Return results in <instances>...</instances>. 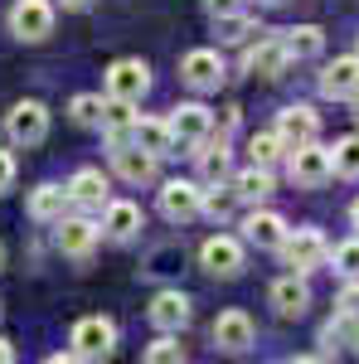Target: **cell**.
<instances>
[{"mask_svg":"<svg viewBox=\"0 0 359 364\" xmlns=\"http://www.w3.org/2000/svg\"><path fill=\"white\" fill-rule=\"evenodd\" d=\"M282 262L291 267V272H321L326 262H331V243H326V233L321 228H291L286 238H282Z\"/></svg>","mask_w":359,"mask_h":364,"instance_id":"6da1fadb","label":"cell"},{"mask_svg":"<svg viewBox=\"0 0 359 364\" xmlns=\"http://www.w3.org/2000/svg\"><path fill=\"white\" fill-rule=\"evenodd\" d=\"M68 350H73V360H112L117 355V321L112 316H83L68 331Z\"/></svg>","mask_w":359,"mask_h":364,"instance_id":"7a4b0ae2","label":"cell"},{"mask_svg":"<svg viewBox=\"0 0 359 364\" xmlns=\"http://www.w3.org/2000/svg\"><path fill=\"white\" fill-rule=\"evenodd\" d=\"M331 175H335V161H331V151H326L321 141L286 151V180H291L296 190H321Z\"/></svg>","mask_w":359,"mask_h":364,"instance_id":"3957f363","label":"cell"},{"mask_svg":"<svg viewBox=\"0 0 359 364\" xmlns=\"http://www.w3.org/2000/svg\"><path fill=\"white\" fill-rule=\"evenodd\" d=\"M286 68H291V54H286L282 34H257L252 44H243V73H248V78H267V83H277Z\"/></svg>","mask_w":359,"mask_h":364,"instance_id":"277c9868","label":"cell"},{"mask_svg":"<svg viewBox=\"0 0 359 364\" xmlns=\"http://www.w3.org/2000/svg\"><path fill=\"white\" fill-rule=\"evenodd\" d=\"M102 87H107V97L141 102L151 92V63L146 58H112L107 73H102Z\"/></svg>","mask_w":359,"mask_h":364,"instance_id":"5b68a950","label":"cell"},{"mask_svg":"<svg viewBox=\"0 0 359 364\" xmlns=\"http://www.w3.org/2000/svg\"><path fill=\"white\" fill-rule=\"evenodd\" d=\"M204 214V185L199 180H166L161 185V219L166 224H194Z\"/></svg>","mask_w":359,"mask_h":364,"instance_id":"8992f818","label":"cell"},{"mask_svg":"<svg viewBox=\"0 0 359 364\" xmlns=\"http://www.w3.org/2000/svg\"><path fill=\"white\" fill-rule=\"evenodd\" d=\"M180 83L194 87V92H219L228 83V63H223L219 49H190L180 58Z\"/></svg>","mask_w":359,"mask_h":364,"instance_id":"52a82bcc","label":"cell"},{"mask_svg":"<svg viewBox=\"0 0 359 364\" xmlns=\"http://www.w3.org/2000/svg\"><path fill=\"white\" fill-rule=\"evenodd\" d=\"M5 136L15 141V146H39V141L49 136V107L39 102V97H25V102H15L10 112H5Z\"/></svg>","mask_w":359,"mask_h":364,"instance_id":"ba28073f","label":"cell"},{"mask_svg":"<svg viewBox=\"0 0 359 364\" xmlns=\"http://www.w3.org/2000/svg\"><path fill=\"white\" fill-rule=\"evenodd\" d=\"M170 132H175V146H180V156H190L199 141L214 136V112L204 107V102H180V107H170Z\"/></svg>","mask_w":359,"mask_h":364,"instance_id":"9c48e42d","label":"cell"},{"mask_svg":"<svg viewBox=\"0 0 359 364\" xmlns=\"http://www.w3.org/2000/svg\"><path fill=\"white\" fill-rule=\"evenodd\" d=\"M243 262H248V252H243V238H233V233H214V238H204V248H199V267L209 272V277H238L243 272Z\"/></svg>","mask_w":359,"mask_h":364,"instance_id":"30bf717a","label":"cell"},{"mask_svg":"<svg viewBox=\"0 0 359 364\" xmlns=\"http://www.w3.org/2000/svg\"><path fill=\"white\" fill-rule=\"evenodd\" d=\"M112 175L127 180V185H151V180L161 175V156L146 151V146H136V141H117V146H112Z\"/></svg>","mask_w":359,"mask_h":364,"instance_id":"8fae6325","label":"cell"},{"mask_svg":"<svg viewBox=\"0 0 359 364\" xmlns=\"http://www.w3.org/2000/svg\"><path fill=\"white\" fill-rule=\"evenodd\" d=\"M10 34L20 44H44L54 34V5L49 0H15L10 5Z\"/></svg>","mask_w":359,"mask_h":364,"instance_id":"7c38bea8","label":"cell"},{"mask_svg":"<svg viewBox=\"0 0 359 364\" xmlns=\"http://www.w3.org/2000/svg\"><path fill=\"white\" fill-rule=\"evenodd\" d=\"M209 336H214V350H219V355H248L252 345H257V326H252V316L248 311H219V316H214V331H209Z\"/></svg>","mask_w":359,"mask_h":364,"instance_id":"4fadbf2b","label":"cell"},{"mask_svg":"<svg viewBox=\"0 0 359 364\" xmlns=\"http://www.w3.org/2000/svg\"><path fill=\"white\" fill-rule=\"evenodd\" d=\"M97 238H102V224H92L83 209H78V214H63L54 224V243H58L63 257H92Z\"/></svg>","mask_w":359,"mask_h":364,"instance_id":"5bb4252c","label":"cell"},{"mask_svg":"<svg viewBox=\"0 0 359 364\" xmlns=\"http://www.w3.org/2000/svg\"><path fill=\"white\" fill-rule=\"evenodd\" d=\"M272 132L286 141V151L311 146V141H321V112H316V107H306V102H291V107H282V112H277Z\"/></svg>","mask_w":359,"mask_h":364,"instance_id":"9a60e30c","label":"cell"},{"mask_svg":"<svg viewBox=\"0 0 359 364\" xmlns=\"http://www.w3.org/2000/svg\"><path fill=\"white\" fill-rule=\"evenodd\" d=\"M286 233H291V224H286V219H282L277 209H267V204H252L248 219H243V243H248V248L277 252Z\"/></svg>","mask_w":359,"mask_h":364,"instance_id":"2e32d148","label":"cell"},{"mask_svg":"<svg viewBox=\"0 0 359 364\" xmlns=\"http://www.w3.org/2000/svg\"><path fill=\"white\" fill-rule=\"evenodd\" d=\"M146 316H151V326L156 331H170V336H180L185 326L194 321V301L180 291V287H166V291H156L151 296V306H146Z\"/></svg>","mask_w":359,"mask_h":364,"instance_id":"e0dca14e","label":"cell"},{"mask_svg":"<svg viewBox=\"0 0 359 364\" xmlns=\"http://www.w3.org/2000/svg\"><path fill=\"white\" fill-rule=\"evenodd\" d=\"M267 301H272V311L282 321H301L306 311H311V282H306V272L277 277L272 287H267Z\"/></svg>","mask_w":359,"mask_h":364,"instance_id":"ac0fdd59","label":"cell"},{"mask_svg":"<svg viewBox=\"0 0 359 364\" xmlns=\"http://www.w3.org/2000/svg\"><path fill=\"white\" fill-rule=\"evenodd\" d=\"M107 199H112V185H107V175H102L97 166L73 170V180H68V204H73V209H83V214H102Z\"/></svg>","mask_w":359,"mask_h":364,"instance_id":"d6986e66","label":"cell"},{"mask_svg":"<svg viewBox=\"0 0 359 364\" xmlns=\"http://www.w3.org/2000/svg\"><path fill=\"white\" fill-rule=\"evenodd\" d=\"M141 228H146V214H141L136 199H107V209H102V238L107 243H136Z\"/></svg>","mask_w":359,"mask_h":364,"instance_id":"ffe728a7","label":"cell"},{"mask_svg":"<svg viewBox=\"0 0 359 364\" xmlns=\"http://www.w3.org/2000/svg\"><path fill=\"white\" fill-rule=\"evenodd\" d=\"M321 97H331V102H355L359 92V54H340L331 58L326 68H321Z\"/></svg>","mask_w":359,"mask_h":364,"instance_id":"44dd1931","label":"cell"},{"mask_svg":"<svg viewBox=\"0 0 359 364\" xmlns=\"http://www.w3.org/2000/svg\"><path fill=\"white\" fill-rule=\"evenodd\" d=\"M190 156H194V166H199V185H219V180L233 175V151H228V141H223V136L199 141Z\"/></svg>","mask_w":359,"mask_h":364,"instance_id":"7402d4cb","label":"cell"},{"mask_svg":"<svg viewBox=\"0 0 359 364\" xmlns=\"http://www.w3.org/2000/svg\"><path fill=\"white\" fill-rule=\"evenodd\" d=\"M68 209H73V204H68V185H34L29 199H25V214L44 228H54Z\"/></svg>","mask_w":359,"mask_h":364,"instance_id":"603a6c76","label":"cell"},{"mask_svg":"<svg viewBox=\"0 0 359 364\" xmlns=\"http://www.w3.org/2000/svg\"><path fill=\"white\" fill-rule=\"evenodd\" d=\"M228 185H233L238 204H267V199H272V190H277V180H272V170H267V166L238 170V175H228Z\"/></svg>","mask_w":359,"mask_h":364,"instance_id":"cb8c5ba5","label":"cell"},{"mask_svg":"<svg viewBox=\"0 0 359 364\" xmlns=\"http://www.w3.org/2000/svg\"><path fill=\"white\" fill-rule=\"evenodd\" d=\"M132 141L146 146V151H156L161 161L166 156H180V146H175V132H170L166 117H136V127H132Z\"/></svg>","mask_w":359,"mask_h":364,"instance_id":"d4e9b609","label":"cell"},{"mask_svg":"<svg viewBox=\"0 0 359 364\" xmlns=\"http://www.w3.org/2000/svg\"><path fill=\"white\" fill-rule=\"evenodd\" d=\"M282 44H286L291 63L321 58V54H326V29H321V25H291V29H282Z\"/></svg>","mask_w":359,"mask_h":364,"instance_id":"484cf974","label":"cell"},{"mask_svg":"<svg viewBox=\"0 0 359 364\" xmlns=\"http://www.w3.org/2000/svg\"><path fill=\"white\" fill-rule=\"evenodd\" d=\"M214 34H219V44H252L257 34H267L257 15L248 10H233V15H214Z\"/></svg>","mask_w":359,"mask_h":364,"instance_id":"4316f807","label":"cell"},{"mask_svg":"<svg viewBox=\"0 0 359 364\" xmlns=\"http://www.w3.org/2000/svg\"><path fill=\"white\" fill-rule=\"evenodd\" d=\"M136 102H122V97H107L102 102V122H97V132L107 136V146L117 141H132V127H136V112H132Z\"/></svg>","mask_w":359,"mask_h":364,"instance_id":"83f0119b","label":"cell"},{"mask_svg":"<svg viewBox=\"0 0 359 364\" xmlns=\"http://www.w3.org/2000/svg\"><path fill=\"white\" fill-rule=\"evenodd\" d=\"M355 340H359V316L335 311L331 326H321V355H335L340 345H355Z\"/></svg>","mask_w":359,"mask_h":364,"instance_id":"f1b7e54d","label":"cell"},{"mask_svg":"<svg viewBox=\"0 0 359 364\" xmlns=\"http://www.w3.org/2000/svg\"><path fill=\"white\" fill-rule=\"evenodd\" d=\"M331 161H335V175L340 180H359V132L355 136H340L331 146Z\"/></svg>","mask_w":359,"mask_h":364,"instance_id":"f546056e","label":"cell"},{"mask_svg":"<svg viewBox=\"0 0 359 364\" xmlns=\"http://www.w3.org/2000/svg\"><path fill=\"white\" fill-rule=\"evenodd\" d=\"M248 156H252V166H267L272 170L282 156H286V141L277 136V132H257V136L248 141Z\"/></svg>","mask_w":359,"mask_h":364,"instance_id":"4dcf8cb0","label":"cell"},{"mask_svg":"<svg viewBox=\"0 0 359 364\" xmlns=\"http://www.w3.org/2000/svg\"><path fill=\"white\" fill-rule=\"evenodd\" d=\"M102 102H107V97H97V92H78V97L68 102V117H73V127H87V132H92V127L102 122Z\"/></svg>","mask_w":359,"mask_h":364,"instance_id":"1f68e13d","label":"cell"},{"mask_svg":"<svg viewBox=\"0 0 359 364\" xmlns=\"http://www.w3.org/2000/svg\"><path fill=\"white\" fill-rule=\"evenodd\" d=\"M233 209H238V195H233V185H228V180H219V185H209V190H204V214H209V219H228Z\"/></svg>","mask_w":359,"mask_h":364,"instance_id":"d6a6232c","label":"cell"},{"mask_svg":"<svg viewBox=\"0 0 359 364\" xmlns=\"http://www.w3.org/2000/svg\"><path fill=\"white\" fill-rule=\"evenodd\" d=\"M146 364H185V345H180V336L161 331V340L146 345Z\"/></svg>","mask_w":359,"mask_h":364,"instance_id":"836d02e7","label":"cell"},{"mask_svg":"<svg viewBox=\"0 0 359 364\" xmlns=\"http://www.w3.org/2000/svg\"><path fill=\"white\" fill-rule=\"evenodd\" d=\"M331 262H335L340 277H359V233H355V238H345V243H335Z\"/></svg>","mask_w":359,"mask_h":364,"instance_id":"e575fe53","label":"cell"},{"mask_svg":"<svg viewBox=\"0 0 359 364\" xmlns=\"http://www.w3.org/2000/svg\"><path fill=\"white\" fill-rule=\"evenodd\" d=\"M180 257H185V248H180V243H166V248L151 252V262H146L141 272H170V262H180Z\"/></svg>","mask_w":359,"mask_h":364,"instance_id":"d590c367","label":"cell"},{"mask_svg":"<svg viewBox=\"0 0 359 364\" xmlns=\"http://www.w3.org/2000/svg\"><path fill=\"white\" fill-rule=\"evenodd\" d=\"M335 311H345V316H359V277H345L340 296H335Z\"/></svg>","mask_w":359,"mask_h":364,"instance_id":"8d00e7d4","label":"cell"},{"mask_svg":"<svg viewBox=\"0 0 359 364\" xmlns=\"http://www.w3.org/2000/svg\"><path fill=\"white\" fill-rule=\"evenodd\" d=\"M238 117H243V107H233V102H228V107H223L219 117H214V136H233V132H238Z\"/></svg>","mask_w":359,"mask_h":364,"instance_id":"74e56055","label":"cell"},{"mask_svg":"<svg viewBox=\"0 0 359 364\" xmlns=\"http://www.w3.org/2000/svg\"><path fill=\"white\" fill-rule=\"evenodd\" d=\"M5 190H15V156L0 146V195H5Z\"/></svg>","mask_w":359,"mask_h":364,"instance_id":"f35d334b","label":"cell"},{"mask_svg":"<svg viewBox=\"0 0 359 364\" xmlns=\"http://www.w3.org/2000/svg\"><path fill=\"white\" fill-rule=\"evenodd\" d=\"M204 10H209V20H214V15H233V10H248V0H204Z\"/></svg>","mask_w":359,"mask_h":364,"instance_id":"ab89813d","label":"cell"},{"mask_svg":"<svg viewBox=\"0 0 359 364\" xmlns=\"http://www.w3.org/2000/svg\"><path fill=\"white\" fill-rule=\"evenodd\" d=\"M10 360H15V350H10V340L0 336V364H10Z\"/></svg>","mask_w":359,"mask_h":364,"instance_id":"60d3db41","label":"cell"},{"mask_svg":"<svg viewBox=\"0 0 359 364\" xmlns=\"http://www.w3.org/2000/svg\"><path fill=\"white\" fill-rule=\"evenodd\" d=\"M92 0H63V10H87Z\"/></svg>","mask_w":359,"mask_h":364,"instance_id":"b9f144b4","label":"cell"},{"mask_svg":"<svg viewBox=\"0 0 359 364\" xmlns=\"http://www.w3.org/2000/svg\"><path fill=\"white\" fill-rule=\"evenodd\" d=\"M350 219H355V228H359V199H355V209H350Z\"/></svg>","mask_w":359,"mask_h":364,"instance_id":"7bdbcfd3","label":"cell"},{"mask_svg":"<svg viewBox=\"0 0 359 364\" xmlns=\"http://www.w3.org/2000/svg\"><path fill=\"white\" fill-rule=\"evenodd\" d=\"M257 5H286V0H257Z\"/></svg>","mask_w":359,"mask_h":364,"instance_id":"ee69618b","label":"cell"},{"mask_svg":"<svg viewBox=\"0 0 359 364\" xmlns=\"http://www.w3.org/2000/svg\"><path fill=\"white\" fill-rule=\"evenodd\" d=\"M355 122H359V92H355Z\"/></svg>","mask_w":359,"mask_h":364,"instance_id":"f6af8a7d","label":"cell"},{"mask_svg":"<svg viewBox=\"0 0 359 364\" xmlns=\"http://www.w3.org/2000/svg\"><path fill=\"white\" fill-rule=\"evenodd\" d=\"M0 272H5V248H0Z\"/></svg>","mask_w":359,"mask_h":364,"instance_id":"bcb514c9","label":"cell"},{"mask_svg":"<svg viewBox=\"0 0 359 364\" xmlns=\"http://www.w3.org/2000/svg\"><path fill=\"white\" fill-rule=\"evenodd\" d=\"M355 54H359V49H355Z\"/></svg>","mask_w":359,"mask_h":364,"instance_id":"7dc6e473","label":"cell"}]
</instances>
